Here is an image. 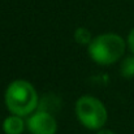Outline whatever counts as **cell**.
<instances>
[{
	"label": "cell",
	"instance_id": "7a4b0ae2",
	"mask_svg": "<svg viewBox=\"0 0 134 134\" xmlns=\"http://www.w3.org/2000/svg\"><path fill=\"white\" fill-rule=\"evenodd\" d=\"M125 39L115 33H104L92 38L87 46L89 56L99 65H112L122 59L126 49Z\"/></svg>",
	"mask_w": 134,
	"mask_h": 134
},
{
	"label": "cell",
	"instance_id": "3957f363",
	"mask_svg": "<svg viewBox=\"0 0 134 134\" xmlns=\"http://www.w3.org/2000/svg\"><path fill=\"white\" fill-rule=\"evenodd\" d=\"M76 116L82 126L89 130L102 129L107 120L108 112L103 102L92 95H82L76 102Z\"/></svg>",
	"mask_w": 134,
	"mask_h": 134
},
{
	"label": "cell",
	"instance_id": "52a82bcc",
	"mask_svg": "<svg viewBox=\"0 0 134 134\" xmlns=\"http://www.w3.org/2000/svg\"><path fill=\"white\" fill-rule=\"evenodd\" d=\"M120 74H121L124 78H126V80L134 78V55L125 56V57L121 60V64H120Z\"/></svg>",
	"mask_w": 134,
	"mask_h": 134
},
{
	"label": "cell",
	"instance_id": "9c48e42d",
	"mask_svg": "<svg viewBox=\"0 0 134 134\" xmlns=\"http://www.w3.org/2000/svg\"><path fill=\"white\" fill-rule=\"evenodd\" d=\"M126 44L129 47V49H130V52L134 55V27L130 30V33H129V35H128V41H126Z\"/></svg>",
	"mask_w": 134,
	"mask_h": 134
},
{
	"label": "cell",
	"instance_id": "ba28073f",
	"mask_svg": "<svg viewBox=\"0 0 134 134\" xmlns=\"http://www.w3.org/2000/svg\"><path fill=\"white\" fill-rule=\"evenodd\" d=\"M74 41L81 46H89L92 41V35L90 33V30L87 27H83V26H80L74 30Z\"/></svg>",
	"mask_w": 134,
	"mask_h": 134
},
{
	"label": "cell",
	"instance_id": "5b68a950",
	"mask_svg": "<svg viewBox=\"0 0 134 134\" xmlns=\"http://www.w3.org/2000/svg\"><path fill=\"white\" fill-rule=\"evenodd\" d=\"M26 129V121L22 116L10 113L3 121V132L5 134H22Z\"/></svg>",
	"mask_w": 134,
	"mask_h": 134
},
{
	"label": "cell",
	"instance_id": "30bf717a",
	"mask_svg": "<svg viewBox=\"0 0 134 134\" xmlns=\"http://www.w3.org/2000/svg\"><path fill=\"white\" fill-rule=\"evenodd\" d=\"M95 134H115V133H113L111 129H103V128H102V129L96 130V133Z\"/></svg>",
	"mask_w": 134,
	"mask_h": 134
},
{
	"label": "cell",
	"instance_id": "8992f818",
	"mask_svg": "<svg viewBox=\"0 0 134 134\" xmlns=\"http://www.w3.org/2000/svg\"><path fill=\"white\" fill-rule=\"evenodd\" d=\"M38 109L53 115L60 109V99L55 94H46L42 99H39Z\"/></svg>",
	"mask_w": 134,
	"mask_h": 134
},
{
	"label": "cell",
	"instance_id": "277c9868",
	"mask_svg": "<svg viewBox=\"0 0 134 134\" xmlns=\"http://www.w3.org/2000/svg\"><path fill=\"white\" fill-rule=\"evenodd\" d=\"M26 129L30 134H56L57 122L53 115L37 109L27 116Z\"/></svg>",
	"mask_w": 134,
	"mask_h": 134
},
{
	"label": "cell",
	"instance_id": "6da1fadb",
	"mask_svg": "<svg viewBox=\"0 0 134 134\" xmlns=\"http://www.w3.org/2000/svg\"><path fill=\"white\" fill-rule=\"evenodd\" d=\"M4 102L10 113L27 117L38 109L39 96L29 81L14 80L5 89Z\"/></svg>",
	"mask_w": 134,
	"mask_h": 134
}]
</instances>
